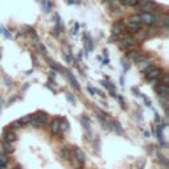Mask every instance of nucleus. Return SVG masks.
Instances as JSON below:
<instances>
[{
  "label": "nucleus",
  "mask_w": 169,
  "mask_h": 169,
  "mask_svg": "<svg viewBox=\"0 0 169 169\" xmlns=\"http://www.w3.org/2000/svg\"><path fill=\"white\" fill-rule=\"evenodd\" d=\"M156 122H160V115L156 114Z\"/></svg>",
  "instance_id": "e433bc0d"
},
{
  "label": "nucleus",
  "mask_w": 169,
  "mask_h": 169,
  "mask_svg": "<svg viewBox=\"0 0 169 169\" xmlns=\"http://www.w3.org/2000/svg\"><path fill=\"white\" fill-rule=\"evenodd\" d=\"M165 124H160V126L156 128V135H157V139H159V141H160L161 144H165V141H164V129H165Z\"/></svg>",
  "instance_id": "9d476101"
},
{
  "label": "nucleus",
  "mask_w": 169,
  "mask_h": 169,
  "mask_svg": "<svg viewBox=\"0 0 169 169\" xmlns=\"http://www.w3.org/2000/svg\"><path fill=\"white\" fill-rule=\"evenodd\" d=\"M111 126L114 127V129L116 131L118 135H123L124 134V129L122 128V126H120V123H119V122H112Z\"/></svg>",
  "instance_id": "6ab92c4d"
},
{
  "label": "nucleus",
  "mask_w": 169,
  "mask_h": 169,
  "mask_svg": "<svg viewBox=\"0 0 169 169\" xmlns=\"http://www.w3.org/2000/svg\"><path fill=\"white\" fill-rule=\"evenodd\" d=\"M141 97H143V99H144V103H145V104H147V106H148V107H152L151 100H149V99H148V98H147V97H144L143 94H141Z\"/></svg>",
  "instance_id": "2f4dec72"
},
{
  "label": "nucleus",
  "mask_w": 169,
  "mask_h": 169,
  "mask_svg": "<svg viewBox=\"0 0 169 169\" xmlns=\"http://www.w3.org/2000/svg\"><path fill=\"white\" fill-rule=\"evenodd\" d=\"M66 98H67V100H69L70 103H73V104L75 103V99L72 97V94H66Z\"/></svg>",
  "instance_id": "72a5a7b5"
},
{
  "label": "nucleus",
  "mask_w": 169,
  "mask_h": 169,
  "mask_svg": "<svg viewBox=\"0 0 169 169\" xmlns=\"http://www.w3.org/2000/svg\"><path fill=\"white\" fill-rule=\"evenodd\" d=\"M0 60H1V53H0Z\"/></svg>",
  "instance_id": "a19ab883"
},
{
  "label": "nucleus",
  "mask_w": 169,
  "mask_h": 169,
  "mask_svg": "<svg viewBox=\"0 0 169 169\" xmlns=\"http://www.w3.org/2000/svg\"><path fill=\"white\" fill-rule=\"evenodd\" d=\"M87 90H89V92H90V94H91V95H95V89H92V87H87Z\"/></svg>",
  "instance_id": "c9c22d12"
},
{
  "label": "nucleus",
  "mask_w": 169,
  "mask_h": 169,
  "mask_svg": "<svg viewBox=\"0 0 169 169\" xmlns=\"http://www.w3.org/2000/svg\"><path fill=\"white\" fill-rule=\"evenodd\" d=\"M135 44H136V41H135V38L132 36H124L120 40V48L127 50V49H131Z\"/></svg>",
  "instance_id": "20e7f679"
},
{
  "label": "nucleus",
  "mask_w": 169,
  "mask_h": 169,
  "mask_svg": "<svg viewBox=\"0 0 169 169\" xmlns=\"http://www.w3.org/2000/svg\"><path fill=\"white\" fill-rule=\"evenodd\" d=\"M135 62H136V65L140 67V69H145V67H148L149 66V58H147V57H143V56H140L139 54L138 57H136V60H135Z\"/></svg>",
  "instance_id": "423d86ee"
},
{
  "label": "nucleus",
  "mask_w": 169,
  "mask_h": 169,
  "mask_svg": "<svg viewBox=\"0 0 169 169\" xmlns=\"http://www.w3.org/2000/svg\"><path fill=\"white\" fill-rule=\"evenodd\" d=\"M48 123V115L45 114V112H37L36 115H33V119H32V122L29 124H32V126L35 127H40V126H44V124Z\"/></svg>",
  "instance_id": "f03ea898"
},
{
  "label": "nucleus",
  "mask_w": 169,
  "mask_h": 169,
  "mask_svg": "<svg viewBox=\"0 0 169 169\" xmlns=\"http://www.w3.org/2000/svg\"><path fill=\"white\" fill-rule=\"evenodd\" d=\"M139 56V53L138 52H131V53H128V58L129 60H136V57H138Z\"/></svg>",
  "instance_id": "c85d7f7f"
},
{
  "label": "nucleus",
  "mask_w": 169,
  "mask_h": 169,
  "mask_svg": "<svg viewBox=\"0 0 169 169\" xmlns=\"http://www.w3.org/2000/svg\"><path fill=\"white\" fill-rule=\"evenodd\" d=\"M60 119H54V120L50 123V132H52L53 135H57L58 132L61 131V128H60Z\"/></svg>",
  "instance_id": "4468645a"
},
{
  "label": "nucleus",
  "mask_w": 169,
  "mask_h": 169,
  "mask_svg": "<svg viewBox=\"0 0 169 169\" xmlns=\"http://www.w3.org/2000/svg\"><path fill=\"white\" fill-rule=\"evenodd\" d=\"M100 83H102V86H103V87H106V89L108 90V91L111 92V94L115 97V92H114V91H115V86H114V85H112V83L107 82V81H102V82H100Z\"/></svg>",
  "instance_id": "f3484780"
},
{
  "label": "nucleus",
  "mask_w": 169,
  "mask_h": 169,
  "mask_svg": "<svg viewBox=\"0 0 169 169\" xmlns=\"http://www.w3.org/2000/svg\"><path fill=\"white\" fill-rule=\"evenodd\" d=\"M124 28H127L129 32H132V33H138V32L140 31V24L135 23V21H132L131 19H129L126 23V26H124Z\"/></svg>",
  "instance_id": "0eeeda50"
},
{
  "label": "nucleus",
  "mask_w": 169,
  "mask_h": 169,
  "mask_svg": "<svg viewBox=\"0 0 169 169\" xmlns=\"http://www.w3.org/2000/svg\"><path fill=\"white\" fill-rule=\"evenodd\" d=\"M81 123H82V126L85 127V129L87 131V134L91 135V123H90V119L87 116H82V119H81Z\"/></svg>",
  "instance_id": "dca6fc26"
},
{
  "label": "nucleus",
  "mask_w": 169,
  "mask_h": 169,
  "mask_svg": "<svg viewBox=\"0 0 169 169\" xmlns=\"http://www.w3.org/2000/svg\"><path fill=\"white\" fill-rule=\"evenodd\" d=\"M38 50H40V52L42 53L44 56H46V54H48V50H46L45 45H44L42 42H38Z\"/></svg>",
  "instance_id": "393cba45"
},
{
  "label": "nucleus",
  "mask_w": 169,
  "mask_h": 169,
  "mask_svg": "<svg viewBox=\"0 0 169 169\" xmlns=\"http://www.w3.org/2000/svg\"><path fill=\"white\" fill-rule=\"evenodd\" d=\"M139 19H140V23H143L144 25H148V26L155 25L156 21H157L156 16L153 13H151V12H143L141 15H139Z\"/></svg>",
  "instance_id": "f257e3e1"
},
{
  "label": "nucleus",
  "mask_w": 169,
  "mask_h": 169,
  "mask_svg": "<svg viewBox=\"0 0 169 169\" xmlns=\"http://www.w3.org/2000/svg\"><path fill=\"white\" fill-rule=\"evenodd\" d=\"M11 126H12V127H13V128H21V127H23V124H21V123H20V122H19V120H17V122H13V123H12V124H11Z\"/></svg>",
  "instance_id": "7c9ffc66"
},
{
  "label": "nucleus",
  "mask_w": 169,
  "mask_h": 169,
  "mask_svg": "<svg viewBox=\"0 0 169 169\" xmlns=\"http://www.w3.org/2000/svg\"><path fill=\"white\" fill-rule=\"evenodd\" d=\"M161 74V70L157 67H153V66L149 65L148 67H145V78L148 81H155L159 78V75Z\"/></svg>",
  "instance_id": "7ed1b4c3"
},
{
  "label": "nucleus",
  "mask_w": 169,
  "mask_h": 169,
  "mask_svg": "<svg viewBox=\"0 0 169 169\" xmlns=\"http://www.w3.org/2000/svg\"><path fill=\"white\" fill-rule=\"evenodd\" d=\"M156 90H157L159 95H163V97H168V94H169V87L166 85H164V83H159V86L156 87Z\"/></svg>",
  "instance_id": "ddd939ff"
},
{
  "label": "nucleus",
  "mask_w": 169,
  "mask_h": 169,
  "mask_svg": "<svg viewBox=\"0 0 169 169\" xmlns=\"http://www.w3.org/2000/svg\"><path fill=\"white\" fill-rule=\"evenodd\" d=\"M168 21H169V19L166 17V16H165V17H163V25L165 26V28H168V24H169Z\"/></svg>",
  "instance_id": "f704fd0d"
},
{
  "label": "nucleus",
  "mask_w": 169,
  "mask_h": 169,
  "mask_svg": "<svg viewBox=\"0 0 169 169\" xmlns=\"http://www.w3.org/2000/svg\"><path fill=\"white\" fill-rule=\"evenodd\" d=\"M124 32V25L122 23H116V24H114V26H112V35L114 36H119V35H122Z\"/></svg>",
  "instance_id": "f8f14e48"
},
{
  "label": "nucleus",
  "mask_w": 169,
  "mask_h": 169,
  "mask_svg": "<svg viewBox=\"0 0 169 169\" xmlns=\"http://www.w3.org/2000/svg\"><path fill=\"white\" fill-rule=\"evenodd\" d=\"M74 155H75V159L79 164H85L86 161V155H85V152L82 151L81 148H75L74 149Z\"/></svg>",
  "instance_id": "6e6552de"
},
{
  "label": "nucleus",
  "mask_w": 169,
  "mask_h": 169,
  "mask_svg": "<svg viewBox=\"0 0 169 169\" xmlns=\"http://www.w3.org/2000/svg\"><path fill=\"white\" fill-rule=\"evenodd\" d=\"M32 119H33V115H25V116H23L19 122H20V123L24 126V124H29V123H31Z\"/></svg>",
  "instance_id": "aec40b11"
},
{
  "label": "nucleus",
  "mask_w": 169,
  "mask_h": 169,
  "mask_svg": "<svg viewBox=\"0 0 169 169\" xmlns=\"http://www.w3.org/2000/svg\"><path fill=\"white\" fill-rule=\"evenodd\" d=\"M112 1H120V0H112Z\"/></svg>",
  "instance_id": "ea45409f"
},
{
  "label": "nucleus",
  "mask_w": 169,
  "mask_h": 169,
  "mask_svg": "<svg viewBox=\"0 0 169 169\" xmlns=\"http://www.w3.org/2000/svg\"><path fill=\"white\" fill-rule=\"evenodd\" d=\"M42 6H44V11L46 13H49V12L52 11V3L49 0H42Z\"/></svg>",
  "instance_id": "412c9836"
},
{
  "label": "nucleus",
  "mask_w": 169,
  "mask_h": 169,
  "mask_svg": "<svg viewBox=\"0 0 169 169\" xmlns=\"http://www.w3.org/2000/svg\"><path fill=\"white\" fill-rule=\"evenodd\" d=\"M0 110H1V99H0Z\"/></svg>",
  "instance_id": "58836bf2"
},
{
  "label": "nucleus",
  "mask_w": 169,
  "mask_h": 169,
  "mask_svg": "<svg viewBox=\"0 0 169 169\" xmlns=\"http://www.w3.org/2000/svg\"><path fill=\"white\" fill-rule=\"evenodd\" d=\"M3 148H4V151H6L7 153H12V152H13V147L11 145V143H7V141H6V144L3 145Z\"/></svg>",
  "instance_id": "b1692460"
},
{
  "label": "nucleus",
  "mask_w": 169,
  "mask_h": 169,
  "mask_svg": "<svg viewBox=\"0 0 169 169\" xmlns=\"http://www.w3.org/2000/svg\"><path fill=\"white\" fill-rule=\"evenodd\" d=\"M122 63H123V69H124V72H127V70L129 69V65H128V62H126V60H122Z\"/></svg>",
  "instance_id": "473e14b6"
},
{
  "label": "nucleus",
  "mask_w": 169,
  "mask_h": 169,
  "mask_svg": "<svg viewBox=\"0 0 169 169\" xmlns=\"http://www.w3.org/2000/svg\"><path fill=\"white\" fill-rule=\"evenodd\" d=\"M115 97H116V99L119 100V103H120V106L123 107H126V103H124V99H123V97H122V95H115Z\"/></svg>",
  "instance_id": "bb28decb"
},
{
  "label": "nucleus",
  "mask_w": 169,
  "mask_h": 169,
  "mask_svg": "<svg viewBox=\"0 0 169 169\" xmlns=\"http://www.w3.org/2000/svg\"><path fill=\"white\" fill-rule=\"evenodd\" d=\"M120 1L124 6H128V7H135V6H138L139 3V0H120Z\"/></svg>",
  "instance_id": "5701e85b"
},
{
  "label": "nucleus",
  "mask_w": 169,
  "mask_h": 169,
  "mask_svg": "<svg viewBox=\"0 0 169 169\" xmlns=\"http://www.w3.org/2000/svg\"><path fill=\"white\" fill-rule=\"evenodd\" d=\"M163 83L164 85H166V86H169V75L166 74H163Z\"/></svg>",
  "instance_id": "cd10ccee"
},
{
  "label": "nucleus",
  "mask_w": 169,
  "mask_h": 169,
  "mask_svg": "<svg viewBox=\"0 0 169 169\" xmlns=\"http://www.w3.org/2000/svg\"><path fill=\"white\" fill-rule=\"evenodd\" d=\"M50 67H52V69H54V70H62L60 66L57 65V62H53V61H50Z\"/></svg>",
  "instance_id": "c756f323"
},
{
  "label": "nucleus",
  "mask_w": 169,
  "mask_h": 169,
  "mask_svg": "<svg viewBox=\"0 0 169 169\" xmlns=\"http://www.w3.org/2000/svg\"><path fill=\"white\" fill-rule=\"evenodd\" d=\"M138 6L140 7L143 11H152V9H155L156 7V3L155 1H152V0H139V3H138Z\"/></svg>",
  "instance_id": "39448f33"
},
{
  "label": "nucleus",
  "mask_w": 169,
  "mask_h": 169,
  "mask_svg": "<svg viewBox=\"0 0 169 169\" xmlns=\"http://www.w3.org/2000/svg\"><path fill=\"white\" fill-rule=\"evenodd\" d=\"M144 135H145L147 138H149V136H151V134H149V132H148V131H145V132H144Z\"/></svg>",
  "instance_id": "4c0bfd02"
},
{
  "label": "nucleus",
  "mask_w": 169,
  "mask_h": 169,
  "mask_svg": "<svg viewBox=\"0 0 169 169\" xmlns=\"http://www.w3.org/2000/svg\"><path fill=\"white\" fill-rule=\"evenodd\" d=\"M7 165H8V159L4 155H0V169H4Z\"/></svg>",
  "instance_id": "4be33fe9"
},
{
  "label": "nucleus",
  "mask_w": 169,
  "mask_h": 169,
  "mask_svg": "<svg viewBox=\"0 0 169 169\" xmlns=\"http://www.w3.org/2000/svg\"><path fill=\"white\" fill-rule=\"evenodd\" d=\"M63 72L66 73V77L69 78V81H70V82H72V85H73V86H74L77 90H79V89H81V87H79V83H78V81L75 79V77H74V75H73V73L70 72V70H67V69H63Z\"/></svg>",
  "instance_id": "1a4fd4ad"
},
{
  "label": "nucleus",
  "mask_w": 169,
  "mask_h": 169,
  "mask_svg": "<svg viewBox=\"0 0 169 169\" xmlns=\"http://www.w3.org/2000/svg\"><path fill=\"white\" fill-rule=\"evenodd\" d=\"M60 128L61 129H65V131H69V123H67L66 120L60 122Z\"/></svg>",
  "instance_id": "a878e982"
},
{
  "label": "nucleus",
  "mask_w": 169,
  "mask_h": 169,
  "mask_svg": "<svg viewBox=\"0 0 169 169\" xmlns=\"http://www.w3.org/2000/svg\"><path fill=\"white\" fill-rule=\"evenodd\" d=\"M3 138L7 143H13V141L17 139V136H16V134H15L13 131H6L3 134Z\"/></svg>",
  "instance_id": "9b49d317"
},
{
  "label": "nucleus",
  "mask_w": 169,
  "mask_h": 169,
  "mask_svg": "<svg viewBox=\"0 0 169 169\" xmlns=\"http://www.w3.org/2000/svg\"><path fill=\"white\" fill-rule=\"evenodd\" d=\"M83 41H85V49H86L87 52H91L92 50V40L90 38V36L87 33L83 35Z\"/></svg>",
  "instance_id": "2eb2a0df"
},
{
  "label": "nucleus",
  "mask_w": 169,
  "mask_h": 169,
  "mask_svg": "<svg viewBox=\"0 0 169 169\" xmlns=\"http://www.w3.org/2000/svg\"><path fill=\"white\" fill-rule=\"evenodd\" d=\"M60 156L62 159H65V160H67V159L70 157V151L67 147H62V148L60 149Z\"/></svg>",
  "instance_id": "a211bd4d"
}]
</instances>
